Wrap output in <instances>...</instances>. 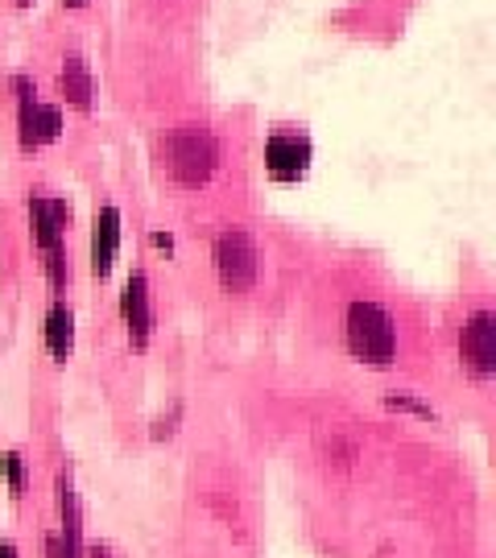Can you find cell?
I'll list each match as a JSON object with an SVG mask.
<instances>
[{"mask_svg":"<svg viewBox=\"0 0 496 558\" xmlns=\"http://www.w3.org/2000/svg\"><path fill=\"white\" fill-rule=\"evenodd\" d=\"M46 352L59 364H66L75 352V311L66 302H55L50 315H46Z\"/></svg>","mask_w":496,"mask_h":558,"instance_id":"obj_12","label":"cell"},{"mask_svg":"<svg viewBox=\"0 0 496 558\" xmlns=\"http://www.w3.org/2000/svg\"><path fill=\"white\" fill-rule=\"evenodd\" d=\"M459 356H463V368L476 380H488L496 373V315L488 306H480L463 319Z\"/></svg>","mask_w":496,"mask_h":558,"instance_id":"obj_5","label":"cell"},{"mask_svg":"<svg viewBox=\"0 0 496 558\" xmlns=\"http://www.w3.org/2000/svg\"><path fill=\"white\" fill-rule=\"evenodd\" d=\"M343 339H348V352L368 364V368H389L397 360V319L389 306H380L373 299L348 302L343 311Z\"/></svg>","mask_w":496,"mask_h":558,"instance_id":"obj_2","label":"cell"},{"mask_svg":"<svg viewBox=\"0 0 496 558\" xmlns=\"http://www.w3.org/2000/svg\"><path fill=\"white\" fill-rule=\"evenodd\" d=\"M265 170L274 182H298L311 170V137L298 129H278L265 141Z\"/></svg>","mask_w":496,"mask_h":558,"instance_id":"obj_6","label":"cell"},{"mask_svg":"<svg viewBox=\"0 0 496 558\" xmlns=\"http://www.w3.org/2000/svg\"><path fill=\"white\" fill-rule=\"evenodd\" d=\"M17 4H34V0H17Z\"/></svg>","mask_w":496,"mask_h":558,"instance_id":"obj_19","label":"cell"},{"mask_svg":"<svg viewBox=\"0 0 496 558\" xmlns=\"http://www.w3.org/2000/svg\"><path fill=\"white\" fill-rule=\"evenodd\" d=\"M0 558H17V546L13 542H0Z\"/></svg>","mask_w":496,"mask_h":558,"instance_id":"obj_16","label":"cell"},{"mask_svg":"<svg viewBox=\"0 0 496 558\" xmlns=\"http://www.w3.org/2000/svg\"><path fill=\"white\" fill-rule=\"evenodd\" d=\"M385 405H389V410H406V414H418V418L435 422V410H431L426 401L410 398V393H389V398H385Z\"/></svg>","mask_w":496,"mask_h":558,"instance_id":"obj_14","label":"cell"},{"mask_svg":"<svg viewBox=\"0 0 496 558\" xmlns=\"http://www.w3.org/2000/svg\"><path fill=\"white\" fill-rule=\"evenodd\" d=\"M120 315H124V327H129L133 348H145V343H149V336H154V294H149V278H145L141 269L124 281V294H120Z\"/></svg>","mask_w":496,"mask_h":558,"instance_id":"obj_8","label":"cell"},{"mask_svg":"<svg viewBox=\"0 0 496 558\" xmlns=\"http://www.w3.org/2000/svg\"><path fill=\"white\" fill-rule=\"evenodd\" d=\"M92 558H112V555H108V550H104V546H96V550H92Z\"/></svg>","mask_w":496,"mask_h":558,"instance_id":"obj_18","label":"cell"},{"mask_svg":"<svg viewBox=\"0 0 496 558\" xmlns=\"http://www.w3.org/2000/svg\"><path fill=\"white\" fill-rule=\"evenodd\" d=\"M62 4H66V9H83V4H87V0H62Z\"/></svg>","mask_w":496,"mask_h":558,"instance_id":"obj_17","label":"cell"},{"mask_svg":"<svg viewBox=\"0 0 496 558\" xmlns=\"http://www.w3.org/2000/svg\"><path fill=\"white\" fill-rule=\"evenodd\" d=\"M211 265L228 294H249L261 278V248L249 228H223L211 244Z\"/></svg>","mask_w":496,"mask_h":558,"instance_id":"obj_3","label":"cell"},{"mask_svg":"<svg viewBox=\"0 0 496 558\" xmlns=\"http://www.w3.org/2000/svg\"><path fill=\"white\" fill-rule=\"evenodd\" d=\"M13 96H17V137L21 149H41L62 137V108L38 100V83L29 75H13Z\"/></svg>","mask_w":496,"mask_h":558,"instance_id":"obj_4","label":"cell"},{"mask_svg":"<svg viewBox=\"0 0 496 558\" xmlns=\"http://www.w3.org/2000/svg\"><path fill=\"white\" fill-rule=\"evenodd\" d=\"M59 92L62 100L71 104V108H80V112H92V104H96V80H92V66L83 54H66L59 66Z\"/></svg>","mask_w":496,"mask_h":558,"instance_id":"obj_10","label":"cell"},{"mask_svg":"<svg viewBox=\"0 0 496 558\" xmlns=\"http://www.w3.org/2000/svg\"><path fill=\"white\" fill-rule=\"evenodd\" d=\"M179 405H174V410H170V418H158L154 422V439H170V435H174V422H179Z\"/></svg>","mask_w":496,"mask_h":558,"instance_id":"obj_15","label":"cell"},{"mask_svg":"<svg viewBox=\"0 0 496 558\" xmlns=\"http://www.w3.org/2000/svg\"><path fill=\"white\" fill-rule=\"evenodd\" d=\"M29 228L46 257H62L66 253V228H71V203L55 199V195H34L29 199Z\"/></svg>","mask_w":496,"mask_h":558,"instance_id":"obj_7","label":"cell"},{"mask_svg":"<svg viewBox=\"0 0 496 558\" xmlns=\"http://www.w3.org/2000/svg\"><path fill=\"white\" fill-rule=\"evenodd\" d=\"M161 161H166V174L174 186L203 191V186H211L219 170V137L207 124H179L161 141Z\"/></svg>","mask_w":496,"mask_h":558,"instance_id":"obj_1","label":"cell"},{"mask_svg":"<svg viewBox=\"0 0 496 558\" xmlns=\"http://www.w3.org/2000/svg\"><path fill=\"white\" fill-rule=\"evenodd\" d=\"M120 253V207L104 203L96 211V223H92V274L99 281L112 274Z\"/></svg>","mask_w":496,"mask_h":558,"instance_id":"obj_9","label":"cell"},{"mask_svg":"<svg viewBox=\"0 0 496 558\" xmlns=\"http://www.w3.org/2000/svg\"><path fill=\"white\" fill-rule=\"evenodd\" d=\"M4 476H9L13 500H21V493H25V459H21V451H9V456H4Z\"/></svg>","mask_w":496,"mask_h":558,"instance_id":"obj_13","label":"cell"},{"mask_svg":"<svg viewBox=\"0 0 496 558\" xmlns=\"http://www.w3.org/2000/svg\"><path fill=\"white\" fill-rule=\"evenodd\" d=\"M59 509H62V530H59L62 558H83V518H80V497H75L71 476L59 480Z\"/></svg>","mask_w":496,"mask_h":558,"instance_id":"obj_11","label":"cell"}]
</instances>
